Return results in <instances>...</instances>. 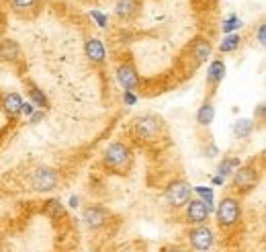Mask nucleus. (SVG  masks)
<instances>
[{
  "label": "nucleus",
  "instance_id": "f257e3e1",
  "mask_svg": "<svg viewBox=\"0 0 266 252\" xmlns=\"http://www.w3.org/2000/svg\"><path fill=\"white\" fill-rule=\"evenodd\" d=\"M103 164L109 168L111 172L115 174H125L129 172V168L133 164V154H131V148L121 144V142H115L105 150V156H103Z\"/></svg>",
  "mask_w": 266,
  "mask_h": 252
},
{
  "label": "nucleus",
  "instance_id": "f03ea898",
  "mask_svg": "<svg viewBox=\"0 0 266 252\" xmlns=\"http://www.w3.org/2000/svg\"><path fill=\"white\" fill-rule=\"evenodd\" d=\"M133 133L141 142H154L164 133V121L158 115H143L133 123Z\"/></svg>",
  "mask_w": 266,
  "mask_h": 252
},
{
  "label": "nucleus",
  "instance_id": "7ed1b4c3",
  "mask_svg": "<svg viewBox=\"0 0 266 252\" xmlns=\"http://www.w3.org/2000/svg\"><path fill=\"white\" fill-rule=\"evenodd\" d=\"M58 182H60L58 170H54V168H49V166H39L31 174V187L39 193L54 191L58 187Z\"/></svg>",
  "mask_w": 266,
  "mask_h": 252
},
{
  "label": "nucleus",
  "instance_id": "20e7f679",
  "mask_svg": "<svg viewBox=\"0 0 266 252\" xmlns=\"http://www.w3.org/2000/svg\"><path fill=\"white\" fill-rule=\"evenodd\" d=\"M164 199L170 207H182L191 199V184L187 180H172L164 191Z\"/></svg>",
  "mask_w": 266,
  "mask_h": 252
},
{
  "label": "nucleus",
  "instance_id": "39448f33",
  "mask_svg": "<svg viewBox=\"0 0 266 252\" xmlns=\"http://www.w3.org/2000/svg\"><path fill=\"white\" fill-rule=\"evenodd\" d=\"M240 220V203L234 197H225L217 207V222L221 228H231Z\"/></svg>",
  "mask_w": 266,
  "mask_h": 252
},
{
  "label": "nucleus",
  "instance_id": "423d86ee",
  "mask_svg": "<svg viewBox=\"0 0 266 252\" xmlns=\"http://www.w3.org/2000/svg\"><path fill=\"white\" fill-rule=\"evenodd\" d=\"M117 80H119L121 86L125 88V92L137 90V86H139V74L135 70V66H133L131 62L121 64L119 68H117Z\"/></svg>",
  "mask_w": 266,
  "mask_h": 252
},
{
  "label": "nucleus",
  "instance_id": "0eeeda50",
  "mask_svg": "<svg viewBox=\"0 0 266 252\" xmlns=\"http://www.w3.org/2000/svg\"><path fill=\"white\" fill-rule=\"evenodd\" d=\"M258 182V172L250 166H240L234 172V187L238 191H250Z\"/></svg>",
  "mask_w": 266,
  "mask_h": 252
},
{
  "label": "nucleus",
  "instance_id": "6e6552de",
  "mask_svg": "<svg viewBox=\"0 0 266 252\" xmlns=\"http://www.w3.org/2000/svg\"><path fill=\"white\" fill-rule=\"evenodd\" d=\"M189 240H191V244H193L195 250H201V252L203 250H209L213 246V232L209 228H205V226H199V228L191 230Z\"/></svg>",
  "mask_w": 266,
  "mask_h": 252
},
{
  "label": "nucleus",
  "instance_id": "1a4fd4ad",
  "mask_svg": "<svg viewBox=\"0 0 266 252\" xmlns=\"http://www.w3.org/2000/svg\"><path fill=\"white\" fill-rule=\"evenodd\" d=\"M139 10H141V0H117V4H115V14L121 21L135 19Z\"/></svg>",
  "mask_w": 266,
  "mask_h": 252
},
{
  "label": "nucleus",
  "instance_id": "9d476101",
  "mask_svg": "<svg viewBox=\"0 0 266 252\" xmlns=\"http://www.w3.org/2000/svg\"><path fill=\"white\" fill-rule=\"evenodd\" d=\"M82 220L86 222L88 228L96 230V228H103V226L107 224L109 213H107V209L98 207V205H90V207L84 209V213H82Z\"/></svg>",
  "mask_w": 266,
  "mask_h": 252
},
{
  "label": "nucleus",
  "instance_id": "9b49d317",
  "mask_svg": "<svg viewBox=\"0 0 266 252\" xmlns=\"http://www.w3.org/2000/svg\"><path fill=\"white\" fill-rule=\"evenodd\" d=\"M191 203L187 207V220L191 224H203L209 217V205L201 199H189Z\"/></svg>",
  "mask_w": 266,
  "mask_h": 252
},
{
  "label": "nucleus",
  "instance_id": "f8f14e48",
  "mask_svg": "<svg viewBox=\"0 0 266 252\" xmlns=\"http://www.w3.org/2000/svg\"><path fill=\"white\" fill-rule=\"evenodd\" d=\"M84 52H86V58L92 64H103L105 58H107V49H105L101 39H88L84 43Z\"/></svg>",
  "mask_w": 266,
  "mask_h": 252
},
{
  "label": "nucleus",
  "instance_id": "ddd939ff",
  "mask_svg": "<svg viewBox=\"0 0 266 252\" xmlns=\"http://www.w3.org/2000/svg\"><path fill=\"white\" fill-rule=\"evenodd\" d=\"M23 105H25L23 103V96L19 92H8L2 98V111H4L6 117H10V119H14V117L21 113Z\"/></svg>",
  "mask_w": 266,
  "mask_h": 252
},
{
  "label": "nucleus",
  "instance_id": "4468645a",
  "mask_svg": "<svg viewBox=\"0 0 266 252\" xmlns=\"http://www.w3.org/2000/svg\"><path fill=\"white\" fill-rule=\"evenodd\" d=\"M191 54H193V58H195V66L203 64V62L211 56V41L205 39V37H197V39L193 41V45H191Z\"/></svg>",
  "mask_w": 266,
  "mask_h": 252
},
{
  "label": "nucleus",
  "instance_id": "2eb2a0df",
  "mask_svg": "<svg viewBox=\"0 0 266 252\" xmlns=\"http://www.w3.org/2000/svg\"><path fill=\"white\" fill-rule=\"evenodd\" d=\"M19 52H21V47L16 41L12 39H2L0 41V60H4V62H12L19 58Z\"/></svg>",
  "mask_w": 266,
  "mask_h": 252
},
{
  "label": "nucleus",
  "instance_id": "dca6fc26",
  "mask_svg": "<svg viewBox=\"0 0 266 252\" xmlns=\"http://www.w3.org/2000/svg\"><path fill=\"white\" fill-rule=\"evenodd\" d=\"M223 74H225V66L221 60H215L211 66H209V72H207V82L211 86H217V84L223 80Z\"/></svg>",
  "mask_w": 266,
  "mask_h": 252
},
{
  "label": "nucleus",
  "instance_id": "f3484780",
  "mask_svg": "<svg viewBox=\"0 0 266 252\" xmlns=\"http://www.w3.org/2000/svg\"><path fill=\"white\" fill-rule=\"evenodd\" d=\"M254 129V123L250 119H240L236 125H234V136L236 138H248Z\"/></svg>",
  "mask_w": 266,
  "mask_h": 252
},
{
  "label": "nucleus",
  "instance_id": "a211bd4d",
  "mask_svg": "<svg viewBox=\"0 0 266 252\" xmlns=\"http://www.w3.org/2000/svg\"><path fill=\"white\" fill-rule=\"evenodd\" d=\"M213 117H215V109H213V105H203L201 109H199V113H197V121L201 123V125H209L211 121H213Z\"/></svg>",
  "mask_w": 266,
  "mask_h": 252
},
{
  "label": "nucleus",
  "instance_id": "6ab92c4d",
  "mask_svg": "<svg viewBox=\"0 0 266 252\" xmlns=\"http://www.w3.org/2000/svg\"><path fill=\"white\" fill-rule=\"evenodd\" d=\"M240 168V160L238 158H225L221 164H219V174L221 176H227L231 172H236Z\"/></svg>",
  "mask_w": 266,
  "mask_h": 252
},
{
  "label": "nucleus",
  "instance_id": "aec40b11",
  "mask_svg": "<svg viewBox=\"0 0 266 252\" xmlns=\"http://www.w3.org/2000/svg\"><path fill=\"white\" fill-rule=\"evenodd\" d=\"M238 47H240V35H236V33L227 35L219 45L221 52H234V49H238Z\"/></svg>",
  "mask_w": 266,
  "mask_h": 252
},
{
  "label": "nucleus",
  "instance_id": "412c9836",
  "mask_svg": "<svg viewBox=\"0 0 266 252\" xmlns=\"http://www.w3.org/2000/svg\"><path fill=\"white\" fill-rule=\"evenodd\" d=\"M29 96H31V100H33V103H35L37 107H47V98H45V94L39 90V88H35V86H31L29 88Z\"/></svg>",
  "mask_w": 266,
  "mask_h": 252
},
{
  "label": "nucleus",
  "instance_id": "4be33fe9",
  "mask_svg": "<svg viewBox=\"0 0 266 252\" xmlns=\"http://www.w3.org/2000/svg\"><path fill=\"white\" fill-rule=\"evenodd\" d=\"M10 2H12V8L19 10V12L31 10L33 6H37V0H10Z\"/></svg>",
  "mask_w": 266,
  "mask_h": 252
},
{
  "label": "nucleus",
  "instance_id": "5701e85b",
  "mask_svg": "<svg viewBox=\"0 0 266 252\" xmlns=\"http://www.w3.org/2000/svg\"><path fill=\"white\" fill-rule=\"evenodd\" d=\"M45 211H47L49 215H52V217H60V215L64 213V207H62V203H60L58 199H52V201H49V203H47Z\"/></svg>",
  "mask_w": 266,
  "mask_h": 252
},
{
  "label": "nucleus",
  "instance_id": "b1692460",
  "mask_svg": "<svg viewBox=\"0 0 266 252\" xmlns=\"http://www.w3.org/2000/svg\"><path fill=\"white\" fill-rule=\"evenodd\" d=\"M242 23H240V19L238 16H229V19L223 23V33H229V31H234V29H238Z\"/></svg>",
  "mask_w": 266,
  "mask_h": 252
},
{
  "label": "nucleus",
  "instance_id": "393cba45",
  "mask_svg": "<svg viewBox=\"0 0 266 252\" xmlns=\"http://www.w3.org/2000/svg\"><path fill=\"white\" fill-rule=\"evenodd\" d=\"M264 37H266V25L262 23V25L258 27V41H260V45H264V43H266V39H264Z\"/></svg>",
  "mask_w": 266,
  "mask_h": 252
},
{
  "label": "nucleus",
  "instance_id": "a878e982",
  "mask_svg": "<svg viewBox=\"0 0 266 252\" xmlns=\"http://www.w3.org/2000/svg\"><path fill=\"white\" fill-rule=\"evenodd\" d=\"M117 252H141V250H139L135 244H129V246H123V248H119Z\"/></svg>",
  "mask_w": 266,
  "mask_h": 252
},
{
  "label": "nucleus",
  "instance_id": "bb28decb",
  "mask_svg": "<svg viewBox=\"0 0 266 252\" xmlns=\"http://www.w3.org/2000/svg\"><path fill=\"white\" fill-rule=\"evenodd\" d=\"M92 16H96V19H98V25H101V27H105V25H107V19H105L103 14H98V12H92Z\"/></svg>",
  "mask_w": 266,
  "mask_h": 252
},
{
  "label": "nucleus",
  "instance_id": "cd10ccee",
  "mask_svg": "<svg viewBox=\"0 0 266 252\" xmlns=\"http://www.w3.org/2000/svg\"><path fill=\"white\" fill-rule=\"evenodd\" d=\"M41 117H43V113H37V115H33V117H31V121H33V123H37V121L41 119Z\"/></svg>",
  "mask_w": 266,
  "mask_h": 252
},
{
  "label": "nucleus",
  "instance_id": "c85d7f7f",
  "mask_svg": "<svg viewBox=\"0 0 266 252\" xmlns=\"http://www.w3.org/2000/svg\"><path fill=\"white\" fill-rule=\"evenodd\" d=\"M168 252H182V250H178V248H172V250H168Z\"/></svg>",
  "mask_w": 266,
  "mask_h": 252
}]
</instances>
